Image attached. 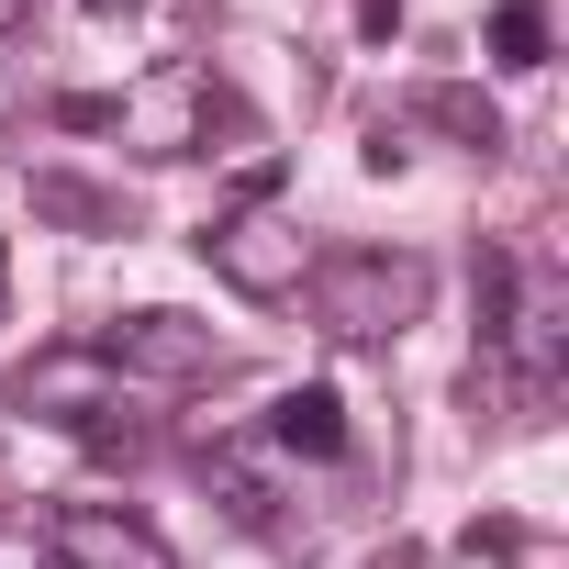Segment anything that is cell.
<instances>
[{
	"mask_svg": "<svg viewBox=\"0 0 569 569\" xmlns=\"http://www.w3.org/2000/svg\"><path fill=\"white\" fill-rule=\"evenodd\" d=\"M358 34H402V0H358Z\"/></svg>",
	"mask_w": 569,
	"mask_h": 569,
	"instance_id": "obj_12",
	"label": "cell"
},
{
	"mask_svg": "<svg viewBox=\"0 0 569 569\" xmlns=\"http://www.w3.org/2000/svg\"><path fill=\"white\" fill-rule=\"evenodd\" d=\"M425 257H391V246H347V257H313V313H325V336H347V347H391L413 313H425Z\"/></svg>",
	"mask_w": 569,
	"mask_h": 569,
	"instance_id": "obj_1",
	"label": "cell"
},
{
	"mask_svg": "<svg viewBox=\"0 0 569 569\" xmlns=\"http://www.w3.org/2000/svg\"><path fill=\"white\" fill-rule=\"evenodd\" d=\"M34 223H79V234H134V212L112 201V190H90V179H34Z\"/></svg>",
	"mask_w": 569,
	"mask_h": 569,
	"instance_id": "obj_8",
	"label": "cell"
},
{
	"mask_svg": "<svg viewBox=\"0 0 569 569\" xmlns=\"http://www.w3.org/2000/svg\"><path fill=\"white\" fill-rule=\"evenodd\" d=\"M491 57H502V68H547V23H536V0H502V23H491Z\"/></svg>",
	"mask_w": 569,
	"mask_h": 569,
	"instance_id": "obj_10",
	"label": "cell"
},
{
	"mask_svg": "<svg viewBox=\"0 0 569 569\" xmlns=\"http://www.w3.org/2000/svg\"><path fill=\"white\" fill-rule=\"evenodd\" d=\"M46 558H57V569H168V547H157L134 513H112V502H68V513L46 525Z\"/></svg>",
	"mask_w": 569,
	"mask_h": 569,
	"instance_id": "obj_5",
	"label": "cell"
},
{
	"mask_svg": "<svg viewBox=\"0 0 569 569\" xmlns=\"http://www.w3.org/2000/svg\"><path fill=\"white\" fill-rule=\"evenodd\" d=\"M12 402H23V413H46V425L101 436V413H112V358H101V347H46V358L12 380Z\"/></svg>",
	"mask_w": 569,
	"mask_h": 569,
	"instance_id": "obj_4",
	"label": "cell"
},
{
	"mask_svg": "<svg viewBox=\"0 0 569 569\" xmlns=\"http://www.w3.org/2000/svg\"><path fill=\"white\" fill-rule=\"evenodd\" d=\"M201 257H212V268L234 279V291H246V302H291V291H302V279H313V234H302L291 212H279L268 190H257L246 212H223V223L201 234Z\"/></svg>",
	"mask_w": 569,
	"mask_h": 569,
	"instance_id": "obj_2",
	"label": "cell"
},
{
	"mask_svg": "<svg viewBox=\"0 0 569 569\" xmlns=\"http://www.w3.org/2000/svg\"><path fill=\"white\" fill-rule=\"evenodd\" d=\"M79 12H101V23H123V12H134V0H79Z\"/></svg>",
	"mask_w": 569,
	"mask_h": 569,
	"instance_id": "obj_13",
	"label": "cell"
},
{
	"mask_svg": "<svg viewBox=\"0 0 569 569\" xmlns=\"http://www.w3.org/2000/svg\"><path fill=\"white\" fill-rule=\"evenodd\" d=\"M101 358H112V369H134V380H223V369H234V347H223L212 325L168 313V302L123 313V325L101 336Z\"/></svg>",
	"mask_w": 569,
	"mask_h": 569,
	"instance_id": "obj_3",
	"label": "cell"
},
{
	"mask_svg": "<svg viewBox=\"0 0 569 569\" xmlns=\"http://www.w3.org/2000/svg\"><path fill=\"white\" fill-rule=\"evenodd\" d=\"M558 325H569V291H558V279H536V291L502 313V347L525 358V391H547V380H558Z\"/></svg>",
	"mask_w": 569,
	"mask_h": 569,
	"instance_id": "obj_7",
	"label": "cell"
},
{
	"mask_svg": "<svg viewBox=\"0 0 569 569\" xmlns=\"http://www.w3.org/2000/svg\"><path fill=\"white\" fill-rule=\"evenodd\" d=\"M212 491H223V513H234V525H257V536L279 525V502H268V480H257L246 458H212Z\"/></svg>",
	"mask_w": 569,
	"mask_h": 569,
	"instance_id": "obj_9",
	"label": "cell"
},
{
	"mask_svg": "<svg viewBox=\"0 0 569 569\" xmlns=\"http://www.w3.org/2000/svg\"><path fill=\"white\" fill-rule=\"evenodd\" d=\"M268 447H291V458H336V447H347V402H336L325 380L279 391V402H268Z\"/></svg>",
	"mask_w": 569,
	"mask_h": 569,
	"instance_id": "obj_6",
	"label": "cell"
},
{
	"mask_svg": "<svg viewBox=\"0 0 569 569\" xmlns=\"http://www.w3.org/2000/svg\"><path fill=\"white\" fill-rule=\"evenodd\" d=\"M425 112H436V123H447V134H469V146H480V157H491V146H502V112H491V101H469V90H425Z\"/></svg>",
	"mask_w": 569,
	"mask_h": 569,
	"instance_id": "obj_11",
	"label": "cell"
}]
</instances>
